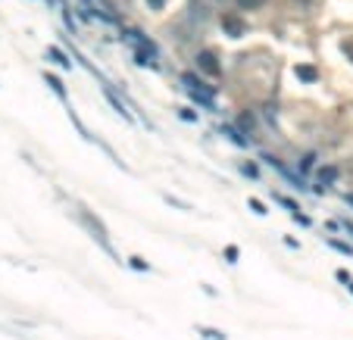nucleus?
<instances>
[{"instance_id": "7", "label": "nucleus", "mask_w": 353, "mask_h": 340, "mask_svg": "<svg viewBox=\"0 0 353 340\" xmlns=\"http://www.w3.org/2000/svg\"><path fill=\"white\" fill-rule=\"evenodd\" d=\"M47 53H50V60H53V63H60L63 69H69V66H72V63L66 60V53L60 50V47H50V50H47Z\"/></svg>"}, {"instance_id": "8", "label": "nucleus", "mask_w": 353, "mask_h": 340, "mask_svg": "<svg viewBox=\"0 0 353 340\" xmlns=\"http://www.w3.org/2000/svg\"><path fill=\"white\" fill-rule=\"evenodd\" d=\"M297 78H303V81H316V78H319V72H316L313 66H297Z\"/></svg>"}, {"instance_id": "19", "label": "nucleus", "mask_w": 353, "mask_h": 340, "mask_svg": "<svg viewBox=\"0 0 353 340\" xmlns=\"http://www.w3.org/2000/svg\"><path fill=\"white\" fill-rule=\"evenodd\" d=\"M338 281H344V284H350V275L344 272V268H338Z\"/></svg>"}, {"instance_id": "3", "label": "nucleus", "mask_w": 353, "mask_h": 340, "mask_svg": "<svg viewBox=\"0 0 353 340\" xmlns=\"http://www.w3.org/2000/svg\"><path fill=\"white\" fill-rule=\"evenodd\" d=\"M275 203H281V206H288V209H291V216L297 219L300 225H310V216H303L300 209H297V203H294V200H288V197H281V194H275Z\"/></svg>"}, {"instance_id": "6", "label": "nucleus", "mask_w": 353, "mask_h": 340, "mask_svg": "<svg viewBox=\"0 0 353 340\" xmlns=\"http://www.w3.org/2000/svg\"><path fill=\"white\" fill-rule=\"evenodd\" d=\"M44 81H47V85H50V88H53V91H56V94H60V97L66 100V88H63V81H60V78H56V75H50V72H47V75H44Z\"/></svg>"}, {"instance_id": "13", "label": "nucleus", "mask_w": 353, "mask_h": 340, "mask_svg": "<svg viewBox=\"0 0 353 340\" xmlns=\"http://www.w3.org/2000/svg\"><path fill=\"white\" fill-rule=\"evenodd\" d=\"M128 262H132V268H138V272H147V268H150V265H147L144 259H141V256H132V259H128Z\"/></svg>"}, {"instance_id": "17", "label": "nucleus", "mask_w": 353, "mask_h": 340, "mask_svg": "<svg viewBox=\"0 0 353 340\" xmlns=\"http://www.w3.org/2000/svg\"><path fill=\"white\" fill-rule=\"evenodd\" d=\"M147 6L150 9H163V6H166V0H147Z\"/></svg>"}, {"instance_id": "18", "label": "nucleus", "mask_w": 353, "mask_h": 340, "mask_svg": "<svg viewBox=\"0 0 353 340\" xmlns=\"http://www.w3.org/2000/svg\"><path fill=\"white\" fill-rule=\"evenodd\" d=\"M241 128H244V131H253V119H247V115H244V119H241Z\"/></svg>"}, {"instance_id": "5", "label": "nucleus", "mask_w": 353, "mask_h": 340, "mask_svg": "<svg viewBox=\"0 0 353 340\" xmlns=\"http://www.w3.org/2000/svg\"><path fill=\"white\" fill-rule=\"evenodd\" d=\"M222 134H228L231 140H234V144H238V147H247V137L238 131V128H231V125H222Z\"/></svg>"}, {"instance_id": "20", "label": "nucleus", "mask_w": 353, "mask_h": 340, "mask_svg": "<svg viewBox=\"0 0 353 340\" xmlns=\"http://www.w3.org/2000/svg\"><path fill=\"white\" fill-rule=\"evenodd\" d=\"M344 50H347V56H353V44H344Z\"/></svg>"}, {"instance_id": "2", "label": "nucleus", "mask_w": 353, "mask_h": 340, "mask_svg": "<svg viewBox=\"0 0 353 340\" xmlns=\"http://www.w3.org/2000/svg\"><path fill=\"white\" fill-rule=\"evenodd\" d=\"M222 28H225L228 38H241V34H247V22L238 13H225L222 16Z\"/></svg>"}, {"instance_id": "11", "label": "nucleus", "mask_w": 353, "mask_h": 340, "mask_svg": "<svg viewBox=\"0 0 353 340\" xmlns=\"http://www.w3.org/2000/svg\"><path fill=\"white\" fill-rule=\"evenodd\" d=\"M328 243H332V247H335L338 253H344V256H353V247H350V243H344V240H335V237L328 240Z\"/></svg>"}, {"instance_id": "4", "label": "nucleus", "mask_w": 353, "mask_h": 340, "mask_svg": "<svg viewBox=\"0 0 353 340\" xmlns=\"http://www.w3.org/2000/svg\"><path fill=\"white\" fill-rule=\"evenodd\" d=\"M81 219H85V225H91V228H94V237H97L100 243H107V228L97 225V219H94V216L88 213V209H81Z\"/></svg>"}, {"instance_id": "12", "label": "nucleus", "mask_w": 353, "mask_h": 340, "mask_svg": "<svg viewBox=\"0 0 353 340\" xmlns=\"http://www.w3.org/2000/svg\"><path fill=\"white\" fill-rule=\"evenodd\" d=\"M200 334H203V337H209V340H225V334H222V331H216V328H200Z\"/></svg>"}, {"instance_id": "14", "label": "nucleus", "mask_w": 353, "mask_h": 340, "mask_svg": "<svg viewBox=\"0 0 353 340\" xmlns=\"http://www.w3.org/2000/svg\"><path fill=\"white\" fill-rule=\"evenodd\" d=\"M250 209H253L256 216H266V213H269V209H266V206H263L260 200H256V197H253V200H250Z\"/></svg>"}, {"instance_id": "10", "label": "nucleus", "mask_w": 353, "mask_h": 340, "mask_svg": "<svg viewBox=\"0 0 353 340\" xmlns=\"http://www.w3.org/2000/svg\"><path fill=\"white\" fill-rule=\"evenodd\" d=\"M238 3V9H263L266 0H234Z\"/></svg>"}, {"instance_id": "21", "label": "nucleus", "mask_w": 353, "mask_h": 340, "mask_svg": "<svg viewBox=\"0 0 353 340\" xmlns=\"http://www.w3.org/2000/svg\"><path fill=\"white\" fill-rule=\"evenodd\" d=\"M347 287H350V294H353V278H350V284H347Z\"/></svg>"}, {"instance_id": "16", "label": "nucleus", "mask_w": 353, "mask_h": 340, "mask_svg": "<svg viewBox=\"0 0 353 340\" xmlns=\"http://www.w3.org/2000/svg\"><path fill=\"white\" fill-rule=\"evenodd\" d=\"M225 256H228V262H238V247H228Z\"/></svg>"}, {"instance_id": "9", "label": "nucleus", "mask_w": 353, "mask_h": 340, "mask_svg": "<svg viewBox=\"0 0 353 340\" xmlns=\"http://www.w3.org/2000/svg\"><path fill=\"white\" fill-rule=\"evenodd\" d=\"M335 178H338V169H335V166H328V169H319V181H322V184H332Z\"/></svg>"}, {"instance_id": "15", "label": "nucleus", "mask_w": 353, "mask_h": 340, "mask_svg": "<svg viewBox=\"0 0 353 340\" xmlns=\"http://www.w3.org/2000/svg\"><path fill=\"white\" fill-rule=\"evenodd\" d=\"M313 159H316L313 153H310V156H303V162H300V172H310V169H313Z\"/></svg>"}, {"instance_id": "1", "label": "nucleus", "mask_w": 353, "mask_h": 340, "mask_svg": "<svg viewBox=\"0 0 353 340\" xmlns=\"http://www.w3.org/2000/svg\"><path fill=\"white\" fill-rule=\"evenodd\" d=\"M197 69L203 75H209V78H219L222 75V66H219V60H216L213 50H200L197 53Z\"/></svg>"}]
</instances>
